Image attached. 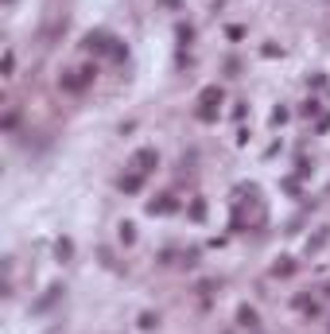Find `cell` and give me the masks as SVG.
I'll return each instance as SVG.
<instances>
[{
    "mask_svg": "<svg viewBox=\"0 0 330 334\" xmlns=\"http://www.w3.org/2000/svg\"><path fill=\"white\" fill-rule=\"evenodd\" d=\"M237 319H241V326H256V311H253V307H241Z\"/></svg>",
    "mask_w": 330,
    "mask_h": 334,
    "instance_id": "obj_4",
    "label": "cell"
},
{
    "mask_svg": "<svg viewBox=\"0 0 330 334\" xmlns=\"http://www.w3.org/2000/svg\"><path fill=\"white\" fill-rule=\"evenodd\" d=\"M175 210V202L171 198H159V202H148V214H171Z\"/></svg>",
    "mask_w": 330,
    "mask_h": 334,
    "instance_id": "obj_2",
    "label": "cell"
},
{
    "mask_svg": "<svg viewBox=\"0 0 330 334\" xmlns=\"http://www.w3.org/2000/svg\"><path fill=\"white\" fill-rule=\"evenodd\" d=\"M155 163H159V156H155V148H140V152L132 156V167H136L140 175H148L151 167H155Z\"/></svg>",
    "mask_w": 330,
    "mask_h": 334,
    "instance_id": "obj_1",
    "label": "cell"
},
{
    "mask_svg": "<svg viewBox=\"0 0 330 334\" xmlns=\"http://www.w3.org/2000/svg\"><path fill=\"white\" fill-rule=\"evenodd\" d=\"M140 183H144V175L136 171V175H128V179H120V187L128 190V194H132V190H140Z\"/></svg>",
    "mask_w": 330,
    "mask_h": 334,
    "instance_id": "obj_3",
    "label": "cell"
}]
</instances>
